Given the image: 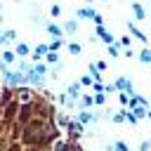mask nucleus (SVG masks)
Masks as SVG:
<instances>
[{
	"label": "nucleus",
	"instance_id": "1",
	"mask_svg": "<svg viewBox=\"0 0 151 151\" xmlns=\"http://www.w3.org/2000/svg\"><path fill=\"white\" fill-rule=\"evenodd\" d=\"M113 85H116V90H118V92H127L130 97L134 94V87H132V83H130V78H123V76H120V78H118V80H116Z\"/></svg>",
	"mask_w": 151,
	"mask_h": 151
},
{
	"label": "nucleus",
	"instance_id": "2",
	"mask_svg": "<svg viewBox=\"0 0 151 151\" xmlns=\"http://www.w3.org/2000/svg\"><path fill=\"white\" fill-rule=\"evenodd\" d=\"M97 38L99 40H104V45H111V42H116V38L104 28V26H97Z\"/></svg>",
	"mask_w": 151,
	"mask_h": 151
},
{
	"label": "nucleus",
	"instance_id": "3",
	"mask_svg": "<svg viewBox=\"0 0 151 151\" xmlns=\"http://www.w3.org/2000/svg\"><path fill=\"white\" fill-rule=\"evenodd\" d=\"M127 31H130V35H132V38H137V40L146 42V35H144V33L137 28V24H134V21H127Z\"/></svg>",
	"mask_w": 151,
	"mask_h": 151
},
{
	"label": "nucleus",
	"instance_id": "4",
	"mask_svg": "<svg viewBox=\"0 0 151 151\" xmlns=\"http://www.w3.org/2000/svg\"><path fill=\"white\" fill-rule=\"evenodd\" d=\"M94 14H97V9H92V7H80V9L76 12V19H94Z\"/></svg>",
	"mask_w": 151,
	"mask_h": 151
},
{
	"label": "nucleus",
	"instance_id": "5",
	"mask_svg": "<svg viewBox=\"0 0 151 151\" xmlns=\"http://www.w3.org/2000/svg\"><path fill=\"white\" fill-rule=\"evenodd\" d=\"M132 14H134V19H139V21H142V19L146 17V9H144L139 2H134V0H132Z\"/></svg>",
	"mask_w": 151,
	"mask_h": 151
},
{
	"label": "nucleus",
	"instance_id": "6",
	"mask_svg": "<svg viewBox=\"0 0 151 151\" xmlns=\"http://www.w3.org/2000/svg\"><path fill=\"white\" fill-rule=\"evenodd\" d=\"M47 33H50L52 38H61V35H64V28L57 26V24H47Z\"/></svg>",
	"mask_w": 151,
	"mask_h": 151
},
{
	"label": "nucleus",
	"instance_id": "7",
	"mask_svg": "<svg viewBox=\"0 0 151 151\" xmlns=\"http://www.w3.org/2000/svg\"><path fill=\"white\" fill-rule=\"evenodd\" d=\"M137 59H139L142 64H151V50H149V47H142V52L137 54Z\"/></svg>",
	"mask_w": 151,
	"mask_h": 151
},
{
	"label": "nucleus",
	"instance_id": "8",
	"mask_svg": "<svg viewBox=\"0 0 151 151\" xmlns=\"http://www.w3.org/2000/svg\"><path fill=\"white\" fill-rule=\"evenodd\" d=\"M94 118H97V116H92L90 111H83V113L78 116V123H80V125H87V123H92Z\"/></svg>",
	"mask_w": 151,
	"mask_h": 151
},
{
	"label": "nucleus",
	"instance_id": "9",
	"mask_svg": "<svg viewBox=\"0 0 151 151\" xmlns=\"http://www.w3.org/2000/svg\"><path fill=\"white\" fill-rule=\"evenodd\" d=\"M78 31V19H71L64 24V33H76Z\"/></svg>",
	"mask_w": 151,
	"mask_h": 151
},
{
	"label": "nucleus",
	"instance_id": "10",
	"mask_svg": "<svg viewBox=\"0 0 151 151\" xmlns=\"http://www.w3.org/2000/svg\"><path fill=\"white\" fill-rule=\"evenodd\" d=\"M106 52H109L111 57H118V54H120V45H118V40L111 42V45H106Z\"/></svg>",
	"mask_w": 151,
	"mask_h": 151
},
{
	"label": "nucleus",
	"instance_id": "11",
	"mask_svg": "<svg viewBox=\"0 0 151 151\" xmlns=\"http://www.w3.org/2000/svg\"><path fill=\"white\" fill-rule=\"evenodd\" d=\"M94 104V97H90V94H85V97H80V106L83 109H90Z\"/></svg>",
	"mask_w": 151,
	"mask_h": 151
},
{
	"label": "nucleus",
	"instance_id": "12",
	"mask_svg": "<svg viewBox=\"0 0 151 151\" xmlns=\"http://www.w3.org/2000/svg\"><path fill=\"white\" fill-rule=\"evenodd\" d=\"M80 94V85L78 83H73V85H68V97L73 99V97H78Z\"/></svg>",
	"mask_w": 151,
	"mask_h": 151
},
{
	"label": "nucleus",
	"instance_id": "13",
	"mask_svg": "<svg viewBox=\"0 0 151 151\" xmlns=\"http://www.w3.org/2000/svg\"><path fill=\"white\" fill-rule=\"evenodd\" d=\"M132 113L137 116V120H139V118H146V106H134Z\"/></svg>",
	"mask_w": 151,
	"mask_h": 151
},
{
	"label": "nucleus",
	"instance_id": "14",
	"mask_svg": "<svg viewBox=\"0 0 151 151\" xmlns=\"http://www.w3.org/2000/svg\"><path fill=\"white\" fill-rule=\"evenodd\" d=\"M118 101H120V106H127L130 104V94L127 92H118Z\"/></svg>",
	"mask_w": 151,
	"mask_h": 151
},
{
	"label": "nucleus",
	"instance_id": "15",
	"mask_svg": "<svg viewBox=\"0 0 151 151\" xmlns=\"http://www.w3.org/2000/svg\"><path fill=\"white\" fill-rule=\"evenodd\" d=\"M125 123H130V125H137L139 120H137V116H134L132 111H125Z\"/></svg>",
	"mask_w": 151,
	"mask_h": 151
},
{
	"label": "nucleus",
	"instance_id": "16",
	"mask_svg": "<svg viewBox=\"0 0 151 151\" xmlns=\"http://www.w3.org/2000/svg\"><path fill=\"white\" fill-rule=\"evenodd\" d=\"M47 52H50V47H47V45H38V47H35V59H38L40 54H47Z\"/></svg>",
	"mask_w": 151,
	"mask_h": 151
},
{
	"label": "nucleus",
	"instance_id": "17",
	"mask_svg": "<svg viewBox=\"0 0 151 151\" xmlns=\"http://www.w3.org/2000/svg\"><path fill=\"white\" fill-rule=\"evenodd\" d=\"M113 123H125V109L118 111V113H113Z\"/></svg>",
	"mask_w": 151,
	"mask_h": 151
},
{
	"label": "nucleus",
	"instance_id": "18",
	"mask_svg": "<svg viewBox=\"0 0 151 151\" xmlns=\"http://www.w3.org/2000/svg\"><path fill=\"white\" fill-rule=\"evenodd\" d=\"M130 42H132V38H130V35H123V38L118 40V45H120V47H130Z\"/></svg>",
	"mask_w": 151,
	"mask_h": 151
},
{
	"label": "nucleus",
	"instance_id": "19",
	"mask_svg": "<svg viewBox=\"0 0 151 151\" xmlns=\"http://www.w3.org/2000/svg\"><path fill=\"white\" fill-rule=\"evenodd\" d=\"M47 47H50V52H57V50L61 47V38H54V42H52V45H47Z\"/></svg>",
	"mask_w": 151,
	"mask_h": 151
},
{
	"label": "nucleus",
	"instance_id": "20",
	"mask_svg": "<svg viewBox=\"0 0 151 151\" xmlns=\"http://www.w3.org/2000/svg\"><path fill=\"white\" fill-rule=\"evenodd\" d=\"M104 101H106V94H104V92H97V97H94V104H97V106H101Z\"/></svg>",
	"mask_w": 151,
	"mask_h": 151
},
{
	"label": "nucleus",
	"instance_id": "21",
	"mask_svg": "<svg viewBox=\"0 0 151 151\" xmlns=\"http://www.w3.org/2000/svg\"><path fill=\"white\" fill-rule=\"evenodd\" d=\"M68 52H71V54H80V45H78V42H71V45H68Z\"/></svg>",
	"mask_w": 151,
	"mask_h": 151
},
{
	"label": "nucleus",
	"instance_id": "22",
	"mask_svg": "<svg viewBox=\"0 0 151 151\" xmlns=\"http://www.w3.org/2000/svg\"><path fill=\"white\" fill-rule=\"evenodd\" d=\"M47 61H50V64H59V57H57V52H47Z\"/></svg>",
	"mask_w": 151,
	"mask_h": 151
},
{
	"label": "nucleus",
	"instance_id": "23",
	"mask_svg": "<svg viewBox=\"0 0 151 151\" xmlns=\"http://www.w3.org/2000/svg\"><path fill=\"white\" fill-rule=\"evenodd\" d=\"M50 14H52V17H59V14H61V7H59V5H52V7H50Z\"/></svg>",
	"mask_w": 151,
	"mask_h": 151
},
{
	"label": "nucleus",
	"instance_id": "24",
	"mask_svg": "<svg viewBox=\"0 0 151 151\" xmlns=\"http://www.w3.org/2000/svg\"><path fill=\"white\" fill-rule=\"evenodd\" d=\"M17 52H19V54H28V45L19 42V45H17Z\"/></svg>",
	"mask_w": 151,
	"mask_h": 151
},
{
	"label": "nucleus",
	"instance_id": "25",
	"mask_svg": "<svg viewBox=\"0 0 151 151\" xmlns=\"http://www.w3.org/2000/svg\"><path fill=\"white\" fill-rule=\"evenodd\" d=\"M92 83H94V80H92V76H83V78H80V85H85V87H87V85H92Z\"/></svg>",
	"mask_w": 151,
	"mask_h": 151
},
{
	"label": "nucleus",
	"instance_id": "26",
	"mask_svg": "<svg viewBox=\"0 0 151 151\" xmlns=\"http://www.w3.org/2000/svg\"><path fill=\"white\" fill-rule=\"evenodd\" d=\"M92 21H94V24H97V26H104V17H101V14H99V12H97V14H94V19H92Z\"/></svg>",
	"mask_w": 151,
	"mask_h": 151
},
{
	"label": "nucleus",
	"instance_id": "27",
	"mask_svg": "<svg viewBox=\"0 0 151 151\" xmlns=\"http://www.w3.org/2000/svg\"><path fill=\"white\" fill-rule=\"evenodd\" d=\"M92 87H94V92H104V85L101 83H92Z\"/></svg>",
	"mask_w": 151,
	"mask_h": 151
},
{
	"label": "nucleus",
	"instance_id": "28",
	"mask_svg": "<svg viewBox=\"0 0 151 151\" xmlns=\"http://www.w3.org/2000/svg\"><path fill=\"white\" fill-rule=\"evenodd\" d=\"M149 149H151L149 142H142V144H139V151H149Z\"/></svg>",
	"mask_w": 151,
	"mask_h": 151
},
{
	"label": "nucleus",
	"instance_id": "29",
	"mask_svg": "<svg viewBox=\"0 0 151 151\" xmlns=\"http://www.w3.org/2000/svg\"><path fill=\"white\" fill-rule=\"evenodd\" d=\"M94 66H97V68H99V71H106V61H97V64H94Z\"/></svg>",
	"mask_w": 151,
	"mask_h": 151
},
{
	"label": "nucleus",
	"instance_id": "30",
	"mask_svg": "<svg viewBox=\"0 0 151 151\" xmlns=\"http://www.w3.org/2000/svg\"><path fill=\"white\" fill-rule=\"evenodd\" d=\"M104 92H116V85H104Z\"/></svg>",
	"mask_w": 151,
	"mask_h": 151
},
{
	"label": "nucleus",
	"instance_id": "31",
	"mask_svg": "<svg viewBox=\"0 0 151 151\" xmlns=\"http://www.w3.org/2000/svg\"><path fill=\"white\" fill-rule=\"evenodd\" d=\"M146 118H151V109H149V111H146Z\"/></svg>",
	"mask_w": 151,
	"mask_h": 151
},
{
	"label": "nucleus",
	"instance_id": "32",
	"mask_svg": "<svg viewBox=\"0 0 151 151\" xmlns=\"http://www.w3.org/2000/svg\"><path fill=\"white\" fill-rule=\"evenodd\" d=\"M85 2H92V0H85Z\"/></svg>",
	"mask_w": 151,
	"mask_h": 151
},
{
	"label": "nucleus",
	"instance_id": "33",
	"mask_svg": "<svg viewBox=\"0 0 151 151\" xmlns=\"http://www.w3.org/2000/svg\"><path fill=\"white\" fill-rule=\"evenodd\" d=\"M149 144H151V139H149Z\"/></svg>",
	"mask_w": 151,
	"mask_h": 151
}]
</instances>
